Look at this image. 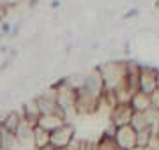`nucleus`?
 Wrapping results in <instances>:
<instances>
[{
  "instance_id": "f257e3e1",
  "label": "nucleus",
  "mask_w": 159,
  "mask_h": 150,
  "mask_svg": "<svg viewBox=\"0 0 159 150\" xmlns=\"http://www.w3.org/2000/svg\"><path fill=\"white\" fill-rule=\"evenodd\" d=\"M97 69L101 73L104 90L115 92V90L125 87V74H127L125 62H122V60H110V62L99 65Z\"/></svg>"
},
{
  "instance_id": "f03ea898",
  "label": "nucleus",
  "mask_w": 159,
  "mask_h": 150,
  "mask_svg": "<svg viewBox=\"0 0 159 150\" xmlns=\"http://www.w3.org/2000/svg\"><path fill=\"white\" fill-rule=\"evenodd\" d=\"M55 90H57V104L60 110L66 111V115H69V111H74V104H76V90L69 85L66 78L55 83Z\"/></svg>"
},
{
  "instance_id": "7ed1b4c3",
  "label": "nucleus",
  "mask_w": 159,
  "mask_h": 150,
  "mask_svg": "<svg viewBox=\"0 0 159 150\" xmlns=\"http://www.w3.org/2000/svg\"><path fill=\"white\" fill-rule=\"evenodd\" d=\"M76 138V127L73 124L66 122L64 126H60L58 129H55L53 133H50V145L55 150H66L67 145Z\"/></svg>"
},
{
  "instance_id": "20e7f679",
  "label": "nucleus",
  "mask_w": 159,
  "mask_h": 150,
  "mask_svg": "<svg viewBox=\"0 0 159 150\" xmlns=\"http://www.w3.org/2000/svg\"><path fill=\"white\" fill-rule=\"evenodd\" d=\"M157 88V69L142 65L140 69V81H138V90L143 94H150Z\"/></svg>"
},
{
  "instance_id": "39448f33",
  "label": "nucleus",
  "mask_w": 159,
  "mask_h": 150,
  "mask_svg": "<svg viewBox=\"0 0 159 150\" xmlns=\"http://www.w3.org/2000/svg\"><path fill=\"white\" fill-rule=\"evenodd\" d=\"M113 139H115V143H117V147L122 150H134L136 148V131L131 126L117 127Z\"/></svg>"
},
{
  "instance_id": "423d86ee",
  "label": "nucleus",
  "mask_w": 159,
  "mask_h": 150,
  "mask_svg": "<svg viewBox=\"0 0 159 150\" xmlns=\"http://www.w3.org/2000/svg\"><path fill=\"white\" fill-rule=\"evenodd\" d=\"M133 115H134V111L131 108V104H119L110 111V124H113L115 127L131 126Z\"/></svg>"
},
{
  "instance_id": "0eeeda50",
  "label": "nucleus",
  "mask_w": 159,
  "mask_h": 150,
  "mask_svg": "<svg viewBox=\"0 0 159 150\" xmlns=\"http://www.w3.org/2000/svg\"><path fill=\"white\" fill-rule=\"evenodd\" d=\"M67 122V118L62 115H41L39 120H37V126L41 129H44L48 133H53L55 129H58L60 126H64Z\"/></svg>"
},
{
  "instance_id": "6e6552de",
  "label": "nucleus",
  "mask_w": 159,
  "mask_h": 150,
  "mask_svg": "<svg viewBox=\"0 0 159 150\" xmlns=\"http://www.w3.org/2000/svg\"><path fill=\"white\" fill-rule=\"evenodd\" d=\"M21 122H23L21 111L20 110H7L6 117H4V122L0 124V127L6 129V131H9V133H16V129L20 127Z\"/></svg>"
},
{
  "instance_id": "1a4fd4ad",
  "label": "nucleus",
  "mask_w": 159,
  "mask_h": 150,
  "mask_svg": "<svg viewBox=\"0 0 159 150\" xmlns=\"http://www.w3.org/2000/svg\"><path fill=\"white\" fill-rule=\"evenodd\" d=\"M129 104H131V108H133L134 113H143V111H147V110L152 108V106H150V95L140 92V90L133 94Z\"/></svg>"
},
{
  "instance_id": "9d476101",
  "label": "nucleus",
  "mask_w": 159,
  "mask_h": 150,
  "mask_svg": "<svg viewBox=\"0 0 159 150\" xmlns=\"http://www.w3.org/2000/svg\"><path fill=\"white\" fill-rule=\"evenodd\" d=\"M46 145H50V133L41 129L39 126L34 127V150L43 148Z\"/></svg>"
},
{
  "instance_id": "9b49d317",
  "label": "nucleus",
  "mask_w": 159,
  "mask_h": 150,
  "mask_svg": "<svg viewBox=\"0 0 159 150\" xmlns=\"http://www.w3.org/2000/svg\"><path fill=\"white\" fill-rule=\"evenodd\" d=\"M150 106H152L156 111H159V88H156V90L150 94Z\"/></svg>"
},
{
  "instance_id": "f8f14e48",
  "label": "nucleus",
  "mask_w": 159,
  "mask_h": 150,
  "mask_svg": "<svg viewBox=\"0 0 159 150\" xmlns=\"http://www.w3.org/2000/svg\"><path fill=\"white\" fill-rule=\"evenodd\" d=\"M37 150H55L51 145H46V147H43V148H37Z\"/></svg>"
},
{
  "instance_id": "ddd939ff",
  "label": "nucleus",
  "mask_w": 159,
  "mask_h": 150,
  "mask_svg": "<svg viewBox=\"0 0 159 150\" xmlns=\"http://www.w3.org/2000/svg\"><path fill=\"white\" fill-rule=\"evenodd\" d=\"M58 150H60V148H58Z\"/></svg>"
}]
</instances>
